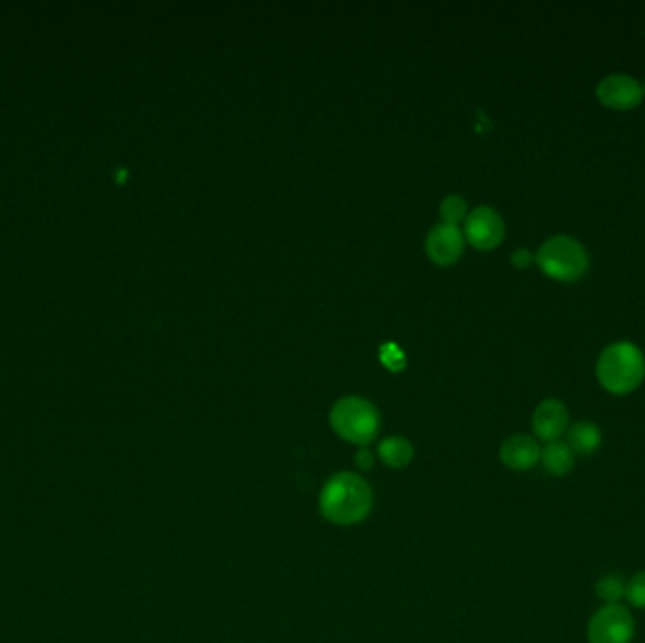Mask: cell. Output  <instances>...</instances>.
Returning <instances> with one entry per match:
<instances>
[{
	"mask_svg": "<svg viewBox=\"0 0 645 643\" xmlns=\"http://www.w3.org/2000/svg\"><path fill=\"white\" fill-rule=\"evenodd\" d=\"M319 510L334 525H357L372 510V489L357 474H334L323 485L319 495Z\"/></svg>",
	"mask_w": 645,
	"mask_h": 643,
	"instance_id": "obj_1",
	"label": "cell"
},
{
	"mask_svg": "<svg viewBox=\"0 0 645 643\" xmlns=\"http://www.w3.org/2000/svg\"><path fill=\"white\" fill-rule=\"evenodd\" d=\"M596 378L608 393L629 395L644 381V353L630 342L606 347L596 364Z\"/></svg>",
	"mask_w": 645,
	"mask_h": 643,
	"instance_id": "obj_2",
	"label": "cell"
},
{
	"mask_svg": "<svg viewBox=\"0 0 645 643\" xmlns=\"http://www.w3.org/2000/svg\"><path fill=\"white\" fill-rule=\"evenodd\" d=\"M331 427L349 444L366 446L380 432V413L361 396H346L332 406Z\"/></svg>",
	"mask_w": 645,
	"mask_h": 643,
	"instance_id": "obj_3",
	"label": "cell"
},
{
	"mask_svg": "<svg viewBox=\"0 0 645 643\" xmlns=\"http://www.w3.org/2000/svg\"><path fill=\"white\" fill-rule=\"evenodd\" d=\"M534 259L547 278L564 283L581 280L589 268L585 248L576 238L566 234L547 238Z\"/></svg>",
	"mask_w": 645,
	"mask_h": 643,
	"instance_id": "obj_4",
	"label": "cell"
},
{
	"mask_svg": "<svg viewBox=\"0 0 645 643\" xmlns=\"http://www.w3.org/2000/svg\"><path fill=\"white\" fill-rule=\"evenodd\" d=\"M636 623L627 606L606 604L596 611L587 625L589 643H632Z\"/></svg>",
	"mask_w": 645,
	"mask_h": 643,
	"instance_id": "obj_5",
	"label": "cell"
},
{
	"mask_svg": "<svg viewBox=\"0 0 645 643\" xmlns=\"http://www.w3.org/2000/svg\"><path fill=\"white\" fill-rule=\"evenodd\" d=\"M464 238L480 251L498 248L504 238V221L489 206H480L464 219Z\"/></svg>",
	"mask_w": 645,
	"mask_h": 643,
	"instance_id": "obj_6",
	"label": "cell"
},
{
	"mask_svg": "<svg viewBox=\"0 0 645 643\" xmlns=\"http://www.w3.org/2000/svg\"><path fill=\"white\" fill-rule=\"evenodd\" d=\"M596 97L602 106L610 110L629 112L642 104L644 91L642 85L632 76L612 74L596 85Z\"/></svg>",
	"mask_w": 645,
	"mask_h": 643,
	"instance_id": "obj_7",
	"label": "cell"
},
{
	"mask_svg": "<svg viewBox=\"0 0 645 643\" xmlns=\"http://www.w3.org/2000/svg\"><path fill=\"white\" fill-rule=\"evenodd\" d=\"M464 234L459 227L440 223L427 236V255L432 263L449 266L461 259Z\"/></svg>",
	"mask_w": 645,
	"mask_h": 643,
	"instance_id": "obj_8",
	"label": "cell"
},
{
	"mask_svg": "<svg viewBox=\"0 0 645 643\" xmlns=\"http://www.w3.org/2000/svg\"><path fill=\"white\" fill-rule=\"evenodd\" d=\"M532 429L538 440L557 442L568 430V410L561 400L547 398L538 404L532 415Z\"/></svg>",
	"mask_w": 645,
	"mask_h": 643,
	"instance_id": "obj_9",
	"label": "cell"
},
{
	"mask_svg": "<svg viewBox=\"0 0 645 643\" xmlns=\"http://www.w3.org/2000/svg\"><path fill=\"white\" fill-rule=\"evenodd\" d=\"M542 457V447L529 434H513L500 446V461L515 472H527L534 468Z\"/></svg>",
	"mask_w": 645,
	"mask_h": 643,
	"instance_id": "obj_10",
	"label": "cell"
},
{
	"mask_svg": "<svg viewBox=\"0 0 645 643\" xmlns=\"http://www.w3.org/2000/svg\"><path fill=\"white\" fill-rule=\"evenodd\" d=\"M566 444L581 457H589L596 453L602 444V432L595 423L579 421L566 430Z\"/></svg>",
	"mask_w": 645,
	"mask_h": 643,
	"instance_id": "obj_11",
	"label": "cell"
},
{
	"mask_svg": "<svg viewBox=\"0 0 645 643\" xmlns=\"http://www.w3.org/2000/svg\"><path fill=\"white\" fill-rule=\"evenodd\" d=\"M540 461L544 464L547 472L555 478H564L572 472L574 468V451L568 447L566 442H551L542 449Z\"/></svg>",
	"mask_w": 645,
	"mask_h": 643,
	"instance_id": "obj_12",
	"label": "cell"
},
{
	"mask_svg": "<svg viewBox=\"0 0 645 643\" xmlns=\"http://www.w3.org/2000/svg\"><path fill=\"white\" fill-rule=\"evenodd\" d=\"M381 461L391 468H404L414 459V446L402 436H389L378 447Z\"/></svg>",
	"mask_w": 645,
	"mask_h": 643,
	"instance_id": "obj_13",
	"label": "cell"
},
{
	"mask_svg": "<svg viewBox=\"0 0 645 643\" xmlns=\"http://www.w3.org/2000/svg\"><path fill=\"white\" fill-rule=\"evenodd\" d=\"M625 591H627V581L617 574L604 576L596 583V594L606 604H621V600L625 598Z\"/></svg>",
	"mask_w": 645,
	"mask_h": 643,
	"instance_id": "obj_14",
	"label": "cell"
},
{
	"mask_svg": "<svg viewBox=\"0 0 645 643\" xmlns=\"http://www.w3.org/2000/svg\"><path fill=\"white\" fill-rule=\"evenodd\" d=\"M466 212H468V206H466V200L459 195H449V197L444 198V202L440 204V215H442V223H447V225H455L459 227V223L466 219Z\"/></svg>",
	"mask_w": 645,
	"mask_h": 643,
	"instance_id": "obj_15",
	"label": "cell"
},
{
	"mask_svg": "<svg viewBox=\"0 0 645 643\" xmlns=\"http://www.w3.org/2000/svg\"><path fill=\"white\" fill-rule=\"evenodd\" d=\"M625 598L632 608L638 610H645V570L638 572L636 576L627 581V591H625Z\"/></svg>",
	"mask_w": 645,
	"mask_h": 643,
	"instance_id": "obj_16",
	"label": "cell"
},
{
	"mask_svg": "<svg viewBox=\"0 0 645 643\" xmlns=\"http://www.w3.org/2000/svg\"><path fill=\"white\" fill-rule=\"evenodd\" d=\"M381 363L391 370H400L406 363V359H404V353L397 346L387 344V346L381 347Z\"/></svg>",
	"mask_w": 645,
	"mask_h": 643,
	"instance_id": "obj_17",
	"label": "cell"
},
{
	"mask_svg": "<svg viewBox=\"0 0 645 643\" xmlns=\"http://www.w3.org/2000/svg\"><path fill=\"white\" fill-rule=\"evenodd\" d=\"M532 261H534V255L530 253L529 249H517V251L513 253V266H515V268H519V270H523V268L530 266Z\"/></svg>",
	"mask_w": 645,
	"mask_h": 643,
	"instance_id": "obj_18",
	"label": "cell"
},
{
	"mask_svg": "<svg viewBox=\"0 0 645 643\" xmlns=\"http://www.w3.org/2000/svg\"><path fill=\"white\" fill-rule=\"evenodd\" d=\"M357 466H359L361 470H370V468L374 466V455H372L366 447H363V449L357 453Z\"/></svg>",
	"mask_w": 645,
	"mask_h": 643,
	"instance_id": "obj_19",
	"label": "cell"
},
{
	"mask_svg": "<svg viewBox=\"0 0 645 643\" xmlns=\"http://www.w3.org/2000/svg\"><path fill=\"white\" fill-rule=\"evenodd\" d=\"M642 91H644V95H645V82H644V85H642Z\"/></svg>",
	"mask_w": 645,
	"mask_h": 643,
	"instance_id": "obj_20",
	"label": "cell"
}]
</instances>
